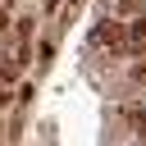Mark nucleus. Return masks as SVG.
<instances>
[{
  "label": "nucleus",
  "mask_w": 146,
  "mask_h": 146,
  "mask_svg": "<svg viewBox=\"0 0 146 146\" xmlns=\"http://www.w3.org/2000/svg\"><path fill=\"white\" fill-rule=\"evenodd\" d=\"M91 41H96V46H119V41H123V27H119V23H100V27L91 32Z\"/></svg>",
  "instance_id": "1"
},
{
  "label": "nucleus",
  "mask_w": 146,
  "mask_h": 146,
  "mask_svg": "<svg viewBox=\"0 0 146 146\" xmlns=\"http://www.w3.org/2000/svg\"><path fill=\"white\" fill-rule=\"evenodd\" d=\"M5 105H9V87L0 82V110H5Z\"/></svg>",
  "instance_id": "6"
},
{
  "label": "nucleus",
  "mask_w": 146,
  "mask_h": 146,
  "mask_svg": "<svg viewBox=\"0 0 146 146\" xmlns=\"http://www.w3.org/2000/svg\"><path fill=\"white\" fill-rule=\"evenodd\" d=\"M128 41H146V23H132L128 27Z\"/></svg>",
  "instance_id": "3"
},
{
  "label": "nucleus",
  "mask_w": 146,
  "mask_h": 146,
  "mask_svg": "<svg viewBox=\"0 0 146 146\" xmlns=\"http://www.w3.org/2000/svg\"><path fill=\"white\" fill-rule=\"evenodd\" d=\"M128 119H132V123L141 128V137H146V110H128Z\"/></svg>",
  "instance_id": "4"
},
{
  "label": "nucleus",
  "mask_w": 146,
  "mask_h": 146,
  "mask_svg": "<svg viewBox=\"0 0 146 146\" xmlns=\"http://www.w3.org/2000/svg\"><path fill=\"white\" fill-rule=\"evenodd\" d=\"M132 82H146V64H132Z\"/></svg>",
  "instance_id": "5"
},
{
  "label": "nucleus",
  "mask_w": 146,
  "mask_h": 146,
  "mask_svg": "<svg viewBox=\"0 0 146 146\" xmlns=\"http://www.w3.org/2000/svg\"><path fill=\"white\" fill-rule=\"evenodd\" d=\"M0 132H5V123H0Z\"/></svg>",
  "instance_id": "8"
},
{
  "label": "nucleus",
  "mask_w": 146,
  "mask_h": 146,
  "mask_svg": "<svg viewBox=\"0 0 146 146\" xmlns=\"http://www.w3.org/2000/svg\"><path fill=\"white\" fill-rule=\"evenodd\" d=\"M14 73H18V59H5L0 55V82H14Z\"/></svg>",
  "instance_id": "2"
},
{
  "label": "nucleus",
  "mask_w": 146,
  "mask_h": 146,
  "mask_svg": "<svg viewBox=\"0 0 146 146\" xmlns=\"http://www.w3.org/2000/svg\"><path fill=\"white\" fill-rule=\"evenodd\" d=\"M41 5H46V9H55V0H41Z\"/></svg>",
  "instance_id": "7"
}]
</instances>
